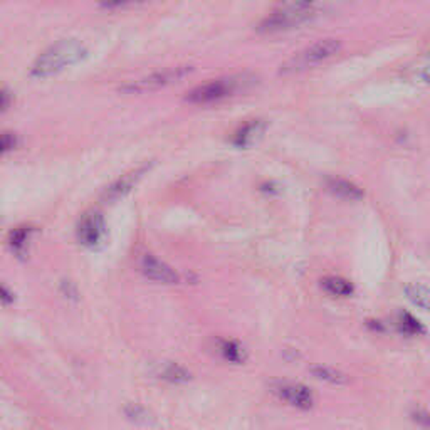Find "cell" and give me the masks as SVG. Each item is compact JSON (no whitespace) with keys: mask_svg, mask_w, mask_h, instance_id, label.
<instances>
[{"mask_svg":"<svg viewBox=\"0 0 430 430\" xmlns=\"http://www.w3.org/2000/svg\"><path fill=\"white\" fill-rule=\"evenodd\" d=\"M88 55V49L81 40L62 39L47 47L36 59L31 68L32 77H49L62 73L64 69L79 64Z\"/></svg>","mask_w":430,"mask_h":430,"instance_id":"obj_1","label":"cell"},{"mask_svg":"<svg viewBox=\"0 0 430 430\" xmlns=\"http://www.w3.org/2000/svg\"><path fill=\"white\" fill-rule=\"evenodd\" d=\"M254 81V76L251 74H239V76L209 81V83H203L188 91L185 101L192 103V105H210V103L222 101V99H227L229 96L236 94L237 91L252 86Z\"/></svg>","mask_w":430,"mask_h":430,"instance_id":"obj_2","label":"cell"},{"mask_svg":"<svg viewBox=\"0 0 430 430\" xmlns=\"http://www.w3.org/2000/svg\"><path fill=\"white\" fill-rule=\"evenodd\" d=\"M340 49H341L340 40L336 39L318 40V42L307 46L305 51H301V53L289 58L288 61L281 66L279 69L281 76H291V74L307 71V69L325 62L326 59L333 58L336 53H340Z\"/></svg>","mask_w":430,"mask_h":430,"instance_id":"obj_3","label":"cell"},{"mask_svg":"<svg viewBox=\"0 0 430 430\" xmlns=\"http://www.w3.org/2000/svg\"><path fill=\"white\" fill-rule=\"evenodd\" d=\"M194 71L192 66H181V68H173V69H165V71L151 73L148 76L142 77V79L135 81V83L125 84L120 88L121 92L126 94H143V92H151L163 90L166 86H172V84L179 83L180 79L187 77L188 74Z\"/></svg>","mask_w":430,"mask_h":430,"instance_id":"obj_4","label":"cell"},{"mask_svg":"<svg viewBox=\"0 0 430 430\" xmlns=\"http://www.w3.org/2000/svg\"><path fill=\"white\" fill-rule=\"evenodd\" d=\"M108 236L106 222L101 212L90 210L77 222V240L88 249H99Z\"/></svg>","mask_w":430,"mask_h":430,"instance_id":"obj_5","label":"cell"},{"mask_svg":"<svg viewBox=\"0 0 430 430\" xmlns=\"http://www.w3.org/2000/svg\"><path fill=\"white\" fill-rule=\"evenodd\" d=\"M273 394L288 405L299 410H311L316 403L313 390L303 383L296 381H276L273 385Z\"/></svg>","mask_w":430,"mask_h":430,"instance_id":"obj_6","label":"cell"},{"mask_svg":"<svg viewBox=\"0 0 430 430\" xmlns=\"http://www.w3.org/2000/svg\"><path fill=\"white\" fill-rule=\"evenodd\" d=\"M140 269H142L143 276L147 279L155 281L160 284H179L180 274L175 269L170 268L168 264L162 261V259L155 257L151 254H143L140 259Z\"/></svg>","mask_w":430,"mask_h":430,"instance_id":"obj_7","label":"cell"},{"mask_svg":"<svg viewBox=\"0 0 430 430\" xmlns=\"http://www.w3.org/2000/svg\"><path fill=\"white\" fill-rule=\"evenodd\" d=\"M151 165H153V163H147V165L136 166V168H133L131 172H128L126 175L120 177V179H118L116 181H113V184H111L110 187L103 192L101 199L105 200V202H114V200L123 199L125 195H128L129 192L133 190V187H135V185L143 179L144 173H148V170H150Z\"/></svg>","mask_w":430,"mask_h":430,"instance_id":"obj_8","label":"cell"},{"mask_svg":"<svg viewBox=\"0 0 430 430\" xmlns=\"http://www.w3.org/2000/svg\"><path fill=\"white\" fill-rule=\"evenodd\" d=\"M266 129H268V121L264 120H251L247 123H244L233 133L232 136V144L237 148H252L254 144H257L264 136Z\"/></svg>","mask_w":430,"mask_h":430,"instance_id":"obj_9","label":"cell"},{"mask_svg":"<svg viewBox=\"0 0 430 430\" xmlns=\"http://www.w3.org/2000/svg\"><path fill=\"white\" fill-rule=\"evenodd\" d=\"M325 185L329 194L335 195L336 199L348 200V202H358V200L365 199V192L357 184L346 179H341V177H328Z\"/></svg>","mask_w":430,"mask_h":430,"instance_id":"obj_10","label":"cell"},{"mask_svg":"<svg viewBox=\"0 0 430 430\" xmlns=\"http://www.w3.org/2000/svg\"><path fill=\"white\" fill-rule=\"evenodd\" d=\"M215 350L225 362L231 363H244L247 359V351L239 341L236 340H215Z\"/></svg>","mask_w":430,"mask_h":430,"instance_id":"obj_11","label":"cell"},{"mask_svg":"<svg viewBox=\"0 0 430 430\" xmlns=\"http://www.w3.org/2000/svg\"><path fill=\"white\" fill-rule=\"evenodd\" d=\"M320 286L326 294L333 298H350L353 294L355 288L348 279L341 276H326L320 281Z\"/></svg>","mask_w":430,"mask_h":430,"instance_id":"obj_12","label":"cell"},{"mask_svg":"<svg viewBox=\"0 0 430 430\" xmlns=\"http://www.w3.org/2000/svg\"><path fill=\"white\" fill-rule=\"evenodd\" d=\"M36 232L34 227L31 225H22V227L14 229L9 236V247L18 259H27V244L32 233Z\"/></svg>","mask_w":430,"mask_h":430,"instance_id":"obj_13","label":"cell"},{"mask_svg":"<svg viewBox=\"0 0 430 430\" xmlns=\"http://www.w3.org/2000/svg\"><path fill=\"white\" fill-rule=\"evenodd\" d=\"M409 301L420 309L430 311V289L420 283H410L403 288Z\"/></svg>","mask_w":430,"mask_h":430,"instance_id":"obj_14","label":"cell"},{"mask_svg":"<svg viewBox=\"0 0 430 430\" xmlns=\"http://www.w3.org/2000/svg\"><path fill=\"white\" fill-rule=\"evenodd\" d=\"M311 373H313L316 380L326 381L329 385H344L348 383V377L344 375L340 370L331 368V366H325V365H316L311 368Z\"/></svg>","mask_w":430,"mask_h":430,"instance_id":"obj_15","label":"cell"},{"mask_svg":"<svg viewBox=\"0 0 430 430\" xmlns=\"http://www.w3.org/2000/svg\"><path fill=\"white\" fill-rule=\"evenodd\" d=\"M160 377L163 380L172 381V383H185V381L192 380L190 372L185 366L179 365V363H166L162 368Z\"/></svg>","mask_w":430,"mask_h":430,"instance_id":"obj_16","label":"cell"},{"mask_svg":"<svg viewBox=\"0 0 430 430\" xmlns=\"http://www.w3.org/2000/svg\"><path fill=\"white\" fill-rule=\"evenodd\" d=\"M396 325H399L400 331L405 333V335L409 336H418L422 335V333H425V328L422 326V322L418 321L417 318H414L410 313H405V311L399 314Z\"/></svg>","mask_w":430,"mask_h":430,"instance_id":"obj_17","label":"cell"},{"mask_svg":"<svg viewBox=\"0 0 430 430\" xmlns=\"http://www.w3.org/2000/svg\"><path fill=\"white\" fill-rule=\"evenodd\" d=\"M316 0H279L277 2V10L296 14H307L313 10V3Z\"/></svg>","mask_w":430,"mask_h":430,"instance_id":"obj_18","label":"cell"},{"mask_svg":"<svg viewBox=\"0 0 430 430\" xmlns=\"http://www.w3.org/2000/svg\"><path fill=\"white\" fill-rule=\"evenodd\" d=\"M125 412H126V415H128L129 420L136 422V424H140V425L153 424V415L148 412L147 409H143V407H140V405H128V407H126Z\"/></svg>","mask_w":430,"mask_h":430,"instance_id":"obj_19","label":"cell"},{"mask_svg":"<svg viewBox=\"0 0 430 430\" xmlns=\"http://www.w3.org/2000/svg\"><path fill=\"white\" fill-rule=\"evenodd\" d=\"M147 0H99V5L106 10L113 9H125V7L136 5V3H143Z\"/></svg>","mask_w":430,"mask_h":430,"instance_id":"obj_20","label":"cell"},{"mask_svg":"<svg viewBox=\"0 0 430 430\" xmlns=\"http://www.w3.org/2000/svg\"><path fill=\"white\" fill-rule=\"evenodd\" d=\"M17 143L18 140L16 135H12V133H2L0 135V155L12 151L17 147Z\"/></svg>","mask_w":430,"mask_h":430,"instance_id":"obj_21","label":"cell"},{"mask_svg":"<svg viewBox=\"0 0 430 430\" xmlns=\"http://www.w3.org/2000/svg\"><path fill=\"white\" fill-rule=\"evenodd\" d=\"M279 188V184H276V181H266V184L261 185V192L266 195H277Z\"/></svg>","mask_w":430,"mask_h":430,"instance_id":"obj_22","label":"cell"},{"mask_svg":"<svg viewBox=\"0 0 430 430\" xmlns=\"http://www.w3.org/2000/svg\"><path fill=\"white\" fill-rule=\"evenodd\" d=\"M10 103H12V94L7 90H3V88H0V113L3 110H7L10 106Z\"/></svg>","mask_w":430,"mask_h":430,"instance_id":"obj_23","label":"cell"},{"mask_svg":"<svg viewBox=\"0 0 430 430\" xmlns=\"http://www.w3.org/2000/svg\"><path fill=\"white\" fill-rule=\"evenodd\" d=\"M12 301H14L12 292H10L5 286H2V284H0V303H2V305H10Z\"/></svg>","mask_w":430,"mask_h":430,"instance_id":"obj_24","label":"cell"},{"mask_svg":"<svg viewBox=\"0 0 430 430\" xmlns=\"http://www.w3.org/2000/svg\"><path fill=\"white\" fill-rule=\"evenodd\" d=\"M422 77H424L425 83H429V84H430V69H425V71L422 73Z\"/></svg>","mask_w":430,"mask_h":430,"instance_id":"obj_25","label":"cell"}]
</instances>
